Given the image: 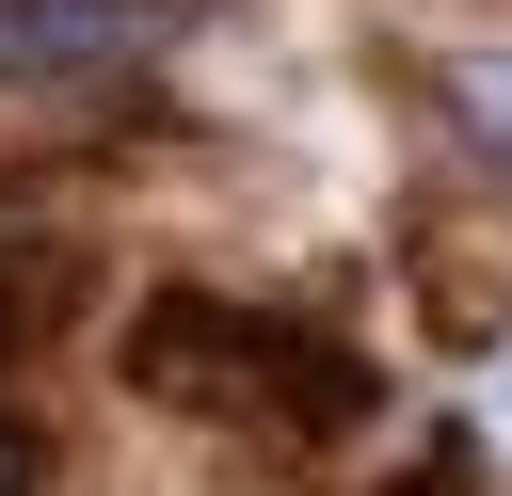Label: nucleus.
I'll use <instances>...</instances> for the list:
<instances>
[{"label": "nucleus", "instance_id": "obj_1", "mask_svg": "<svg viewBox=\"0 0 512 496\" xmlns=\"http://www.w3.org/2000/svg\"><path fill=\"white\" fill-rule=\"evenodd\" d=\"M192 0H0V80H48V64H112L144 32H176Z\"/></svg>", "mask_w": 512, "mask_h": 496}, {"label": "nucleus", "instance_id": "obj_2", "mask_svg": "<svg viewBox=\"0 0 512 496\" xmlns=\"http://www.w3.org/2000/svg\"><path fill=\"white\" fill-rule=\"evenodd\" d=\"M448 112H464V128L512 160V48H464V64H448Z\"/></svg>", "mask_w": 512, "mask_h": 496}, {"label": "nucleus", "instance_id": "obj_3", "mask_svg": "<svg viewBox=\"0 0 512 496\" xmlns=\"http://www.w3.org/2000/svg\"><path fill=\"white\" fill-rule=\"evenodd\" d=\"M0 496H32V432L16 416H0Z\"/></svg>", "mask_w": 512, "mask_h": 496}]
</instances>
